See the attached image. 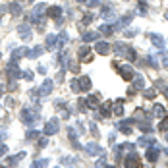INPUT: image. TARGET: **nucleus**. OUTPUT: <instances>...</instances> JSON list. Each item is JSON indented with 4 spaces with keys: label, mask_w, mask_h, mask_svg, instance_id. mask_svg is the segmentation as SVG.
Here are the masks:
<instances>
[{
    "label": "nucleus",
    "mask_w": 168,
    "mask_h": 168,
    "mask_svg": "<svg viewBox=\"0 0 168 168\" xmlns=\"http://www.w3.org/2000/svg\"><path fill=\"white\" fill-rule=\"evenodd\" d=\"M56 130H58V120H56V118L44 126V133H56Z\"/></svg>",
    "instance_id": "nucleus-1"
},
{
    "label": "nucleus",
    "mask_w": 168,
    "mask_h": 168,
    "mask_svg": "<svg viewBox=\"0 0 168 168\" xmlns=\"http://www.w3.org/2000/svg\"><path fill=\"white\" fill-rule=\"evenodd\" d=\"M157 157H158V149H155V147H151V149L147 151V158H149V161L153 162V161H157Z\"/></svg>",
    "instance_id": "nucleus-2"
},
{
    "label": "nucleus",
    "mask_w": 168,
    "mask_h": 168,
    "mask_svg": "<svg viewBox=\"0 0 168 168\" xmlns=\"http://www.w3.org/2000/svg\"><path fill=\"white\" fill-rule=\"evenodd\" d=\"M48 16H50V18H60V16H62V8L52 6L50 10H48Z\"/></svg>",
    "instance_id": "nucleus-3"
},
{
    "label": "nucleus",
    "mask_w": 168,
    "mask_h": 168,
    "mask_svg": "<svg viewBox=\"0 0 168 168\" xmlns=\"http://www.w3.org/2000/svg\"><path fill=\"white\" fill-rule=\"evenodd\" d=\"M122 75H124L126 79H130V77H133L135 73H133V70L130 68V66H124V68H122Z\"/></svg>",
    "instance_id": "nucleus-4"
},
{
    "label": "nucleus",
    "mask_w": 168,
    "mask_h": 168,
    "mask_svg": "<svg viewBox=\"0 0 168 168\" xmlns=\"http://www.w3.org/2000/svg\"><path fill=\"white\" fill-rule=\"evenodd\" d=\"M95 50L101 52V54H102V52H108V43H97L95 44Z\"/></svg>",
    "instance_id": "nucleus-5"
},
{
    "label": "nucleus",
    "mask_w": 168,
    "mask_h": 168,
    "mask_svg": "<svg viewBox=\"0 0 168 168\" xmlns=\"http://www.w3.org/2000/svg\"><path fill=\"white\" fill-rule=\"evenodd\" d=\"M50 91H52V83H50V81H44L43 87H41V93H43V95H48Z\"/></svg>",
    "instance_id": "nucleus-6"
},
{
    "label": "nucleus",
    "mask_w": 168,
    "mask_h": 168,
    "mask_svg": "<svg viewBox=\"0 0 168 168\" xmlns=\"http://www.w3.org/2000/svg\"><path fill=\"white\" fill-rule=\"evenodd\" d=\"M153 112H155V114H157V118H164V114H166V112H164V108H162V106H161V104H155V108H153Z\"/></svg>",
    "instance_id": "nucleus-7"
},
{
    "label": "nucleus",
    "mask_w": 168,
    "mask_h": 168,
    "mask_svg": "<svg viewBox=\"0 0 168 168\" xmlns=\"http://www.w3.org/2000/svg\"><path fill=\"white\" fill-rule=\"evenodd\" d=\"M91 81H89V77H81V81H79V89H83V91H87L89 87H91Z\"/></svg>",
    "instance_id": "nucleus-8"
},
{
    "label": "nucleus",
    "mask_w": 168,
    "mask_h": 168,
    "mask_svg": "<svg viewBox=\"0 0 168 168\" xmlns=\"http://www.w3.org/2000/svg\"><path fill=\"white\" fill-rule=\"evenodd\" d=\"M151 39H153V43L157 44L158 48H162V47H164V41H162V37H161V35H153Z\"/></svg>",
    "instance_id": "nucleus-9"
},
{
    "label": "nucleus",
    "mask_w": 168,
    "mask_h": 168,
    "mask_svg": "<svg viewBox=\"0 0 168 168\" xmlns=\"http://www.w3.org/2000/svg\"><path fill=\"white\" fill-rule=\"evenodd\" d=\"M87 153H89V155H99L101 149H99L97 145H93V143H91V145H87Z\"/></svg>",
    "instance_id": "nucleus-10"
},
{
    "label": "nucleus",
    "mask_w": 168,
    "mask_h": 168,
    "mask_svg": "<svg viewBox=\"0 0 168 168\" xmlns=\"http://www.w3.org/2000/svg\"><path fill=\"white\" fill-rule=\"evenodd\" d=\"M54 44H56V37H54V35H48V37H47V47L52 48Z\"/></svg>",
    "instance_id": "nucleus-11"
},
{
    "label": "nucleus",
    "mask_w": 168,
    "mask_h": 168,
    "mask_svg": "<svg viewBox=\"0 0 168 168\" xmlns=\"http://www.w3.org/2000/svg\"><path fill=\"white\" fill-rule=\"evenodd\" d=\"M139 162H137V157H135V155H132V157L128 158V162H126V166H137Z\"/></svg>",
    "instance_id": "nucleus-12"
},
{
    "label": "nucleus",
    "mask_w": 168,
    "mask_h": 168,
    "mask_svg": "<svg viewBox=\"0 0 168 168\" xmlns=\"http://www.w3.org/2000/svg\"><path fill=\"white\" fill-rule=\"evenodd\" d=\"M41 52H43V48L37 47V48H33V50H29V56L31 58H37V56H41Z\"/></svg>",
    "instance_id": "nucleus-13"
},
{
    "label": "nucleus",
    "mask_w": 168,
    "mask_h": 168,
    "mask_svg": "<svg viewBox=\"0 0 168 168\" xmlns=\"http://www.w3.org/2000/svg\"><path fill=\"white\" fill-rule=\"evenodd\" d=\"M97 37H99L97 33H85V35H83V39L87 41V43H91V41H95V39H97Z\"/></svg>",
    "instance_id": "nucleus-14"
},
{
    "label": "nucleus",
    "mask_w": 168,
    "mask_h": 168,
    "mask_svg": "<svg viewBox=\"0 0 168 168\" xmlns=\"http://www.w3.org/2000/svg\"><path fill=\"white\" fill-rule=\"evenodd\" d=\"M101 31H102L104 35H110V33H112V27H108V25H102V27H101Z\"/></svg>",
    "instance_id": "nucleus-15"
},
{
    "label": "nucleus",
    "mask_w": 168,
    "mask_h": 168,
    "mask_svg": "<svg viewBox=\"0 0 168 168\" xmlns=\"http://www.w3.org/2000/svg\"><path fill=\"white\" fill-rule=\"evenodd\" d=\"M155 95H157V91H155V89H147V91H145V97H149V99H153Z\"/></svg>",
    "instance_id": "nucleus-16"
},
{
    "label": "nucleus",
    "mask_w": 168,
    "mask_h": 168,
    "mask_svg": "<svg viewBox=\"0 0 168 168\" xmlns=\"http://www.w3.org/2000/svg\"><path fill=\"white\" fill-rule=\"evenodd\" d=\"M4 153H6V145H0V157H2Z\"/></svg>",
    "instance_id": "nucleus-17"
},
{
    "label": "nucleus",
    "mask_w": 168,
    "mask_h": 168,
    "mask_svg": "<svg viewBox=\"0 0 168 168\" xmlns=\"http://www.w3.org/2000/svg\"><path fill=\"white\" fill-rule=\"evenodd\" d=\"M164 95H166V97H168V87H166V89H164Z\"/></svg>",
    "instance_id": "nucleus-18"
},
{
    "label": "nucleus",
    "mask_w": 168,
    "mask_h": 168,
    "mask_svg": "<svg viewBox=\"0 0 168 168\" xmlns=\"http://www.w3.org/2000/svg\"><path fill=\"white\" fill-rule=\"evenodd\" d=\"M166 19H168V14H166Z\"/></svg>",
    "instance_id": "nucleus-19"
},
{
    "label": "nucleus",
    "mask_w": 168,
    "mask_h": 168,
    "mask_svg": "<svg viewBox=\"0 0 168 168\" xmlns=\"http://www.w3.org/2000/svg\"><path fill=\"white\" fill-rule=\"evenodd\" d=\"M166 139H168V135H166Z\"/></svg>",
    "instance_id": "nucleus-20"
}]
</instances>
